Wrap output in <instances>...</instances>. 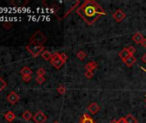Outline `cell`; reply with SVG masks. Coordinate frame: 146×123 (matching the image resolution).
<instances>
[{"instance_id": "obj_1", "label": "cell", "mask_w": 146, "mask_h": 123, "mask_svg": "<svg viewBox=\"0 0 146 123\" xmlns=\"http://www.w3.org/2000/svg\"><path fill=\"white\" fill-rule=\"evenodd\" d=\"M77 14L89 25H93L100 16L107 15L106 11L93 0H87L81 5L77 10Z\"/></svg>"}, {"instance_id": "obj_2", "label": "cell", "mask_w": 146, "mask_h": 123, "mask_svg": "<svg viewBox=\"0 0 146 123\" xmlns=\"http://www.w3.org/2000/svg\"><path fill=\"white\" fill-rule=\"evenodd\" d=\"M44 45H40L35 43H29L26 46V50L32 55L33 57H37L39 55H41V53L45 50Z\"/></svg>"}, {"instance_id": "obj_3", "label": "cell", "mask_w": 146, "mask_h": 123, "mask_svg": "<svg viewBox=\"0 0 146 123\" xmlns=\"http://www.w3.org/2000/svg\"><path fill=\"white\" fill-rule=\"evenodd\" d=\"M30 43H35L40 45H43L46 42V37L44 35L43 33H41L40 30H37L34 33V34L29 39Z\"/></svg>"}, {"instance_id": "obj_4", "label": "cell", "mask_w": 146, "mask_h": 123, "mask_svg": "<svg viewBox=\"0 0 146 123\" xmlns=\"http://www.w3.org/2000/svg\"><path fill=\"white\" fill-rule=\"evenodd\" d=\"M51 64L57 69H59L63 65H64V62L62 61L61 57H60V53L58 52H54L52 53V58L50 60Z\"/></svg>"}, {"instance_id": "obj_5", "label": "cell", "mask_w": 146, "mask_h": 123, "mask_svg": "<svg viewBox=\"0 0 146 123\" xmlns=\"http://www.w3.org/2000/svg\"><path fill=\"white\" fill-rule=\"evenodd\" d=\"M33 120L35 123H44L47 120V116L42 111H38L33 116Z\"/></svg>"}, {"instance_id": "obj_6", "label": "cell", "mask_w": 146, "mask_h": 123, "mask_svg": "<svg viewBox=\"0 0 146 123\" xmlns=\"http://www.w3.org/2000/svg\"><path fill=\"white\" fill-rule=\"evenodd\" d=\"M19 100H20V97L16 92H11L7 96V101L12 105H15Z\"/></svg>"}, {"instance_id": "obj_7", "label": "cell", "mask_w": 146, "mask_h": 123, "mask_svg": "<svg viewBox=\"0 0 146 123\" xmlns=\"http://www.w3.org/2000/svg\"><path fill=\"white\" fill-rule=\"evenodd\" d=\"M125 14L121 10H116L114 13H113V19L117 22H121L125 18Z\"/></svg>"}, {"instance_id": "obj_8", "label": "cell", "mask_w": 146, "mask_h": 123, "mask_svg": "<svg viewBox=\"0 0 146 123\" xmlns=\"http://www.w3.org/2000/svg\"><path fill=\"white\" fill-rule=\"evenodd\" d=\"M88 110H89L91 114H96V113L99 112V110H100V106H99L96 103H92L91 104L89 105Z\"/></svg>"}, {"instance_id": "obj_9", "label": "cell", "mask_w": 146, "mask_h": 123, "mask_svg": "<svg viewBox=\"0 0 146 123\" xmlns=\"http://www.w3.org/2000/svg\"><path fill=\"white\" fill-rule=\"evenodd\" d=\"M80 123H96V122L88 114H84L80 119Z\"/></svg>"}, {"instance_id": "obj_10", "label": "cell", "mask_w": 146, "mask_h": 123, "mask_svg": "<svg viewBox=\"0 0 146 123\" xmlns=\"http://www.w3.org/2000/svg\"><path fill=\"white\" fill-rule=\"evenodd\" d=\"M97 67H98V64L96 63V62H94V61H92V62H90V63H88L86 65H85V69L87 70V71H94L95 69H97Z\"/></svg>"}, {"instance_id": "obj_11", "label": "cell", "mask_w": 146, "mask_h": 123, "mask_svg": "<svg viewBox=\"0 0 146 123\" xmlns=\"http://www.w3.org/2000/svg\"><path fill=\"white\" fill-rule=\"evenodd\" d=\"M132 40L136 43V44H141L143 42V40L144 39L143 34L141 33H136L133 36H132Z\"/></svg>"}, {"instance_id": "obj_12", "label": "cell", "mask_w": 146, "mask_h": 123, "mask_svg": "<svg viewBox=\"0 0 146 123\" xmlns=\"http://www.w3.org/2000/svg\"><path fill=\"white\" fill-rule=\"evenodd\" d=\"M136 61H137V59L134 56H130L125 60H124V63L127 67H131L136 63Z\"/></svg>"}, {"instance_id": "obj_13", "label": "cell", "mask_w": 146, "mask_h": 123, "mask_svg": "<svg viewBox=\"0 0 146 123\" xmlns=\"http://www.w3.org/2000/svg\"><path fill=\"white\" fill-rule=\"evenodd\" d=\"M16 114L12 112V111H11V110H9V111H7L5 114V119L7 120V121H9V122H12L15 119H16Z\"/></svg>"}, {"instance_id": "obj_14", "label": "cell", "mask_w": 146, "mask_h": 123, "mask_svg": "<svg viewBox=\"0 0 146 123\" xmlns=\"http://www.w3.org/2000/svg\"><path fill=\"white\" fill-rule=\"evenodd\" d=\"M119 57L124 61V60H125L127 57H129L131 55H130V53H129L127 48H125V49H123V50L119 53Z\"/></svg>"}, {"instance_id": "obj_15", "label": "cell", "mask_w": 146, "mask_h": 123, "mask_svg": "<svg viewBox=\"0 0 146 123\" xmlns=\"http://www.w3.org/2000/svg\"><path fill=\"white\" fill-rule=\"evenodd\" d=\"M20 73L23 75V76H27V75H31L33 74V71H32L31 69L29 68V67H23V68L21 69Z\"/></svg>"}, {"instance_id": "obj_16", "label": "cell", "mask_w": 146, "mask_h": 123, "mask_svg": "<svg viewBox=\"0 0 146 123\" xmlns=\"http://www.w3.org/2000/svg\"><path fill=\"white\" fill-rule=\"evenodd\" d=\"M52 56V54L49 50H44V51L41 53V56H42V58H43V59H45L46 61H49V60H51Z\"/></svg>"}, {"instance_id": "obj_17", "label": "cell", "mask_w": 146, "mask_h": 123, "mask_svg": "<svg viewBox=\"0 0 146 123\" xmlns=\"http://www.w3.org/2000/svg\"><path fill=\"white\" fill-rule=\"evenodd\" d=\"M22 116H23V118L25 120H30L32 118H33V114H32V113L29 111V110H26L25 112H23V114H22Z\"/></svg>"}, {"instance_id": "obj_18", "label": "cell", "mask_w": 146, "mask_h": 123, "mask_svg": "<svg viewBox=\"0 0 146 123\" xmlns=\"http://www.w3.org/2000/svg\"><path fill=\"white\" fill-rule=\"evenodd\" d=\"M11 4L12 5H14L15 7H24V6L28 4V1H18V2L11 1Z\"/></svg>"}, {"instance_id": "obj_19", "label": "cell", "mask_w": 146, "mask_h": 123, "mask_svg": "<svg viewBox=\"0 0 146 123\" xmlns=\"http://www.w3.org/2000/svg\"><path fill=\"white\" fill-rule=\"evenodd\" d=\"M125 121H126L127 123H137V120H136V118H135L132 114H127V115L125 117Z\"/></svg>"}, {"instance_id": "obj_20", "label": "cell", "mask_w": 146, "mask_h": 123, "mask_svg": "<svg viewBox=\"0 0 146 123\" xmlns=\"http://www.w3.org/2000/svg\"><path fill=\"white\" fill-rule=\"evenodd\" d=\"M6 86H7V83L5 82V80L2 79L1 76H0V92H1Z\"/></svg>"}, {"instance_id": "obj_21", "label": "cell", "mask_w": 146, "mask_h": 123, "mask_svg": "<svg viewBox=\"0 0 146 123\" xmlns=\"http://www.w3.org/2000/svg\"><path fill=\"white\" fill-rule=\"evenodd\" d=\"M86 56H87V55L84 50H80L77 53V57L80 60H84Z\"/></svg>"}, {"instance_id": "obj_22", "label": "cell", "mask_w": 146, "mask_h": 123, "mask_svg": "<svg viewBox=\"0 0 146 123\" xmlns=\"http://www.w3.org/2000/svg\"><path fill=\"white\" fill-rule=\"evenodd\" d=\"M35 81L39 84V85H42L45 81H46V79L44 76H40V75H37V77L35 78Z\"/></svg>"}, {"instance_id": "obj_23", "label": "cell", "mask_w": 146, "mask_h": 123, "mask_svg": "<svg viewBox=\"0 0 146 123\" xmlns=\"http://www.w3.org/2000/svg\"><path fill=\"white\" fill-rule=\"evenodd\" d=\"M57 92H58L60 95H64V94L66 92V88H65V86H64L63 85H61V86H59L57 88Z\"/></svg>"}, {"instance_id": "obj_24", "label": "cell", "mask_w": 146, "mask_h": 123, "mask_svg": "<svg viewBox=\"0 0 146 123\" xmlns=\"http://www.w3.org/2000/svg\"><path fill=\"white\" fill-rule=\"evenodd\" d=\"M3 27L5 29V30H10L11 27H12V24L10 22H5L3 23Z\"/></svg>"}, {"instance_id": "obj_25", "label": "cell", "mask_w": 146, "mask_h": 123, "mask_svg": "<svg viewBox=\"0 0 146 123\" xmlns=\"http://www.w3.org/2000/svg\"><path fill=\"white\" fill-rule=\"evenodd\" d=\"M37 75H40V76H44L46 75V70L43 69V68H40L38 70H37Z\"/></svg>"}, {"instance_id": "obj_26", "label": "cell", "mask_w": 146, "mask_h": 123, "mask_svg": "<svg viewBox=\"0 0 146 123\" xmlns=\"http://www.w3.org/2000/svg\"><path fill=\"white\" fill-rule=\"evenodd\" d=\"M127 50H128V51H129V53H130V55H131V56H133V54L136 52V48H135V47H133V46H130V47H128V48H127Z\"/></svg>"}, {"instance_id": "obj_27", "label": "cell", "mask_w": 146, "mask_h": 123, "mask_svg": "<svg viewBox=\"0 0 146 123\" xmlns=\"http://www.w3.org/2000/svg\"><path fill=\"white\" fill-rule=\"evenodd\" d=\"M94 75V73L92 71H86L85 72V77L87 79H91Z\"/></svg>"}, {"instance_id": "obj_28", "label": "cell", "mask_w": 146, "mask_h": 123, "mask_svg": "<svg viewBox=\"0 0 146 123\" xmlns=\"http://www.w3.org/2000/svg\"><path fill=\"white\" fill-rule=\"evenodd\" d=\"M31 79H32L31 75H27V76H23V77H22V80H23L24 82H26V83L29 82Z\"/></svg>"}, {"instance_id": "obj_29", "label": "cell", "mask_w": 146, "mask_h": 123, "mask_svg": "<svg viewBox=\"0 0 146 123\" xmlns=\"http://www.w3.org/2000/svg\"><path fill=\"white\" fill-rule=\"evenodd\" d=\"M60 57H61V59H62V61L64 62V63H65V62L67 61V59H68V56H67V55L64 52V53H60Z\"/></svg>"}, {"instance_id": "obj_30", "label": "cell", "mask_w": 146, "mask_h": 123, "mask_svg": "<svg viewBox=\"0 0 146 123\" xmlns=\"http://www.w3.org/2000/svg\"><path fill=\"white\" fill-rule=\"evenodd\" d=\"M118 123H127L126 121H125V118H120L119 120H118Z\"/></svg>"}, {"instance_id": "obj_31", "label": "cell", "mask_w": 146, "mask_h": 123, "mask_svg": "<svg viewBox=\"0 0 146 123\" xmlns=\"http://www.w3.org/2000/svg\"><path fill=\"white\" fill-rule=\"evenodd\" d=\"M141 44H142V46H143V47L146 48V39H144L143 40V42L141 43Z\"/></svg>"}, {"instance_id": "obj_32", "label": "cell", "mask_w": 146, "mask_h": 123, "mask_svg": "<svg viewBox=\"0 0 146 123\" xmlns=\"http://www.w3.org/2000/svg\"><path fill=\"white\" fill-rule=\"evenodd\" d=\"M142 61H143V63H144L146 64V53H145V54H144V55H143V56H142Z\"/></svg>"}, {"instance_id": "obj_33", "label": "cell", "mask_w": 146, "mask_h": 123, "mask_svg": "<svg viewBox=\"0 0 146 123\" xmlns=\"http://www.w3.org/2000/svg\"><path fill=\"white\" fill-rule=\"evenodd\" d=\"M110 123H118V120H113L110 121Z\"/></svg>"}, {"instance_id": "obj_34", "label": "cell", "mask_w": 146, "mask_h": 123, "mask_svg": "<svg viewBox=\"0 0 146 123\" xmlns=\"http://www.w3.org/2000/svg\"><path fill=\"white\" fill-rule=\"evenodd\" d=\"M53 123H59L58 121H57V120H55V121H53Z\"/></svg>"}, {"instance_id": "obj_35", "label": "cell", "mask_w": 146, "mask_h": 123, "mask_svg": "<svg viewBox=\"0 0 146 123\" xmlns=\"http://www.w3.org/2000/svg\"><path fill=\"white\" fill-rule=\"evenodd\" d=\"M145 102H146V95H145Z\"/></svg>"}]
</instances>
